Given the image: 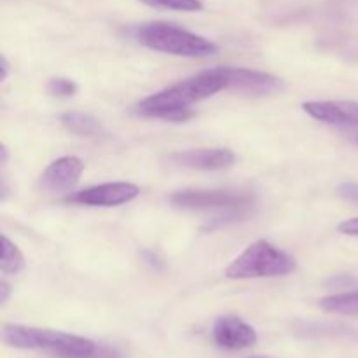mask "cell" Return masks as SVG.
Segmentation results:
<instances>
[{
  "label": "cell",
  "instance_id": "cell-1",
  "mask_svg": "<svg viewBox=\"0 0 358 358\" xmlns=\"http://www.w3.org/2000/svg\"><path fill=\"white\" fill-rule=\"evenodd\" d=\"M224 90H229V86L220 66H215L143 98L135 105L133 112L140 117L184 122L194 115L191 105L206 100Z\"/></svg>",
  "mask_w": 358,
  "mask_h": 358
},
{
  "label": "cell",
  "instance_id": "cell-2",
  "mask_svg": "<svg viewBox=\"0 0 358 358\" xmlns=\"http://www.w3.org/2000/svg\"><path fill=\"white\" fill-rule=\"evenodd\" d=\"M2 338L10 348L37 350L55 358H126L117 346L51 329L10 324L3 327Z\"/></svg>",
  "mask_w": 358,
  "mask_h": 358
},
{
  "label": "cell",
  "instance_id": "cell-3",
  "mask_svg": "<svg viewBox=\"0 0 358 358\" xmlns=\"http://www.w3.org/2000/svg\"><path fill=\"white\" fill-rule=\"evenodd\" d=\"M171 206L184 212H213L208 229L245 219L255 205V194L243 189H182L170 196Z\"/></svg>",
  "mask_w": 358,
  "mask_h": 358
},
{
  "label": "cell",
  "instance_id": "cell-4",
  "mask_svg": "<svg viewBox=\"0 0 358 358\" xmlns=\"http://www.w3.org/2000/svg\"><path fill=\"white\" fill-rule=\"evenodd\" d=\"M135 38L152 51L182 58H208L219 52V45L166 21H150L135 28Z\"/></svg>",
  "mask_w": 358,
  "mask_h": 358
},
{
  "label": "cell",
  "instance_id": "cell-5",
  "mask_svg": "<svg viewBox=\"0 0 358 358\" xmlns=\"http://www.w3.org/2000/svg\"><path fill=\"white\" fill-rule=\"evenodd\" d=\"M296 269V261L266 240L248 245L226 269L229 280L275 278L285 276Z\"/></svg>",
  "mask_w": 358,
  "mask_h": 358
},
{
  "label": "cell",
  "instance_id": "cell-6",
  "mask_svg": "<svg viewBox=\"0 0 358 358\" xmlns=\"http://www.w3.org/2000/svg\"><path fill=\"white\" fill-rule=\"evenodd\" d=\"M140 187L131 182H107V184L93 185V187L83 189L79 192L66 196V203H76L83 206H121L131 203L138 198Z\"/></svg>",
  "mask_w": 358,
  "mask_h": 358
},
{
  "label": "cell",
  "instance_id": "cell-7",
  "mask_svg": "<svg viewBox=\"0 0 358 358\" xmlns=\"http://www.w3.org/2000/svg\"><path fill=\"white\" fill-rule=\"evenodd\" d=\"M234 161H236V156H234L233 150L226 149V147L177 150V152H171L166 156V163H170V166L201 171L226 170Z\"/></svg>",
  "mask_w": 358,
  "mask_h": 358
},
{
  "label": "cell",
  "instance_id": "cell-8",
  "mask_svg": "<svg viewBox=\"0 0 358 358\" xmlns=\"http://www.w3.org/2000/svg\"><path fill=\"white\" fill-rule=\"evenodd\" d=\"M257 339V331L236 315H224L213 324V341L224 350L252 348Z\"/></svg>",
  "mask_w": 358,
  "mask_h": 358
},
{
  "label": "cell",
  "instance_id": "cell-9",
  "mask_svg": "<svg viewBox=\"0 0 358 358\" xmlns=\"http://www.w3.org/2000/svg\"><path fill=\"white\" fill-rule=\"evenodd\" d=\"M84 163L76 156H65L52 161L38 178V187L45 192H69L79 184Z\"/></svg>",
  "mask_w": 358,
  "mask_h": 358
},
{
  "label": "cell",
  "instance_id": "cell-10",
  "mask_svg": "<svg viewBox=\"0 0 358 358\" xmlns=\"http://www.w3.org/2000/svg\"><path fill=\"white\" fill-rule=\"evenodd\" d=\"M229 90L243 91L248 94H271L282 90V80L271 73L241 66H220Z\"/></svg>",
  "mask_w": 358,
  "mask_h": 358
},
{
  "label": "cell",
  "instance_id": "cell-11",
  "mask_svg": "<svg viewBox=\"0 0 358 358\" xmlns=\"http://www.w3.org/2000/svg\"><path fill=\"white\" fill-rule=\"evenodd\" d=\"M303 110L329 126H358V101H304Z\"/></svg>",
  "mask_w": 358,
  "mask_h": 358
},
{
  "label": "cell",
  "instance_id": "cell-12",
  "mask_svg": "<svg viewBox=\"0 0 358 358\" xmlns=\"http://www.w3.org/2000/svg\"><path fill=\"white\" fill-rule=\"evenodd\" d=\"M62 124L69 129L70 133L77 136H86V138H94L105 133L103 126L93 115L84 114V112H65L59 117Z\"/></svg>",
  "mask_w": 358,
  "mask_h": 358
},
{
  "label": "cell",
  "instance_id": "cell-13",
  "mask_svg": "<svg viewBox=\"0 0 358 358\" xmlns=\"http://www.w3.org/2000/svg\"><path fill=\"white\" fill-rule=\"evenodd\" d=\"M320 308L327 313L358 315V289L324 297L320 301Z\"/></svg>",
  "mask_w": 358,
  "mask_h": 358
},
{
  "label": "cell",
  "instance_id": "cell-14",
  "mask_svg": "<svg viewBox=\"0 0 358 358\" xmlns=\"http://www.w3.org/2000/svg\"><path fill=\"white\" fill-rule=\"evenodd\" d=\"M24 255L6 234H2V259H0V269L3 275H16L24 269Z\"/></svg>",
  "mask_w": 358,
  "mask_h": 358
},
{
  "label": "cell",
  "instance_id": "cell-15",
  "mask_svg": "<svg viewBox=\"0 0 358 358\" xmlns=\"http://www.w3.org/2000/svg\"><path fill=\"white\" fill-rule=\"evenodd\" d=\"M142 3L156 9L182 10V13H198L203 10L201 0H140Z\"/></svg>",
  "mask_w": 358,
  "mask_h": 358
},
{
  "label": "cell",
  "instance_id": "cell-16",
  "mask_svg": "<svg viewBox=\"0 0 358 358\" xmlns=\"http://www.w3.org/2000/svg\"><path fill=\"white\" fill-rule=\"evenodd\" d=\"M77 90H79V86L66 77H55L48 84L49 94L56 98H72L77 93Z\"/></svg>",
  "mask_w": 358,
  "mask_h": 358
},
{
  "label": "cell",
  "instance_id": "cell-17",
  "mask_svg": "<svg viewBox=\"0 0 358 358\" xmlns=\"http://www.w3.org/2000/svg\"><path fill=\"white\" fill-rule=\"evenodd\" d=\"M338 192L341 198L346 199V201L358 205V184H353V182H345V184L339 185Z\"/></svg>",
  "mask_w": 358,
  "mask_h": 358
},
{
  "label": "cell",
  "instance_id": "cell-18",
  "mask_svg": "<svg viewBox=\"0 0 358 358\" xmlns=\"http://www.w3.org/2000/svg\"><path fill=\"white\" fill-rule=\"evenodd\" d=\"M339 233L348 234V236H358V217H353V219L343 220L339 224Z\"/></svg>",
  "mask_w": 358,
  "mask_h": 358
},
{
  "label": "cell",
  "instance_id": "cell-19",
  "mask_svg": "<svg viewBox=\"0 0 358 358\" xmlns=\"http://www.w3.org/2000/svg\"><path fill=\"white\" fill-rule=\"evenodd\" d=\"M9 294H10V287L7 282L0 283V303L6 304L7 299H9Z\"/></svg>",
  "mask_w": 358,
  "mask_h": 358
},
{
  "label": "cell",
  "instance_id": "cell-20",
  "mask_svg": "<svg viewBox=\"0 0 358 358\" xmlns=\"http://www.w3.org/2000/svg\"><path fill=\"white\" fill-rule=\"evenodd\" d=\"M7 76H9V63L6 56H2V80H6Z\"/></svg>",
  "mask_w": 358,
  "mask_h": 358
},
{
  "label": "cell",
  "instance_id": "cell-21",
  "mask_svg": "<svg viewBox=\"0 0 358 358\" xmlns=\"http://www.w3.org/2000/svg\"><path fill=\"white\" fill-rule=\"evenodd\" d=\"M250 358H266V357H250Z\"/></svg>",
  "mask_w": 358,
  "mask_h": 358
}]
</instances>
